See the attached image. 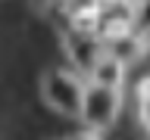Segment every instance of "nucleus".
I'll return each instance as SVG.
<instances>
[{
	"instance_id": "nucleus-1",
	"label": "nucleus",
	"mask_w": 150,
	"mask_h": 140,
	"mask_svg": "<svg viewBox=\"0 0 150 140\" xmlns=\"http://www.w3.org/2000/svg\"><path fill=\"white\" fill-rule=\"evenodd\" d=\"M81 93H84V78L72 69H47L41 75V100L47 109H53L63 118H78Z\"/></svg>"
},
{
	"instance_id": "nucleus-2",
	"label": "nucleus",
	"mask_w": 150,
	"mask_h": 140,
	"mask_svg": "<svg viewBox=\"0 0 150 140\" xmlns=\"http://www.w3.org/2000/svg\"><path fill=\"white\" fill-rule=\"evenodd\" d=\"M122 112V90L112 87H97V84H84L81 93V109L78 121L91 131H106Z\"/></svg>"
},
{
	"instance_id": "nucleus-3",
	"label": "nucleus",
	"mask_w": 150,
	"mask_h": 140,
	"mask_svg": "<svg viewBox=\"0 0 150 140\" xmlns=\"http://www.w3.org/2000/svg\"><path fill=\"white\" fill-rule=\"evenodd\" d=\"M125 75H128V65L122 62L119 56L112 53L110 47L103 50L97 59H94L91 72H88V84H97V87H112V90H122L125 84Z\"/></svg>"
},
{
	"instance_id": "nucleus-4",
	"label": "nucleus",
	"mask_w": 150,
	"mask_h": 140,
	"mask_svg": "<svg viewBox=\"0 0 150 140\" xmlns=\"http://www.w3.org/2000/svg\"><path fill=\"white\" fill-rule=\"evenodd\" d=\"M63 47H66V53H69V59H72L78 75H88L94 59L106 50V44H100L97 37H81V34H72V31L63 34Z\"/></svg>"
},
{
	"instance_id": "nucleus-5",
	"label": "nucleus",
	"mask_w": 150,
	"mask_h": 140,
	"mask_svg": "<svg viewBox=\"0 0 150 140\" xmlns=\"http://www.w3.org/2000/svg\"><path fill=\"white\" fill-rule=\"evenodd\" d=\"M106 47H110L125 65H134L138 59H144V53H147V41H144V34H134V31H128L125 37H119V41H112V44H106Z\"/></svg>"
},
{
	"instance_id": "nucleus-6",
	"label": "nucleus",
	"mask_w": 150,
	"mask_h": 140,
	"mask_svg": "<svg viewBox=\"0 0 150 140\" xmlns=\"http://www.w3.org/2000/svg\"><path fill=\"white\" fill-rule=\"evenodd\" d=\"M100 25V13H81V16H69V31L81 37H97Z\"/></svg>"
},
{
	"instance_id": "nucleus-7",
	"label": "nucleus",
	"mask_w": 150,
	"mask_h": 140,
	"mask_svg": "<svg viewBox=\"0 0 150 140\" xmlns=\"http://www.w3.org/2000/svg\"><path fill=\"white\" fill-rule=\"evenodd\" d=\"M63 13L69 16H81V13H97V0H63Z\"/></svg>"
},
{
	"instance_id": "nucleus-8",
	"label": "nucleus",
	"mask_w": 150,
	"mask_h": 140,
	"mask_svg": "<svg viewBox=\"0 0 150 140\" xmlns=\"http://www.w3.org/2000/svg\"><path fill=\"white\" fill-rule=\"evenodd\" d=\"M138 118L141 125L150 131V97H144V100H138Z\"/></svg>"
},
{
	"instance_id": "nucleus-9",
	"label": "nucleus",
	"mask_w": 150,
	"mask_h": 140,
	"mask_svg": "<svg viewBox=\"0 0 150 140\" xmlns=\"http://www.w3.org/2000/svg\"><path fill=\"white\" fill-rule=\"evenodd\" d=\"M144 97H150V75L138 84V100H144Z\"/></svg>"
},
{
	"instance_id": "nucleus-10",
	"label": "nucleus",
	"mask_w": 150,
	"mask_h": 140,
	"mask_svg": "<svg viewBox=\"0 0 150 140\" xmlns=\"http://www.w3.org/2000/svg\"><path fill=\"white\" fill-rule=\"evenodd\" d=\"M110 3H112V0H97V13H106V9H110Z\"/></svg>"
},
{
	"instance_id": "nucleus-11",
	"label": "nucleus",
	"mask_w": 150,
	"mask_h": 140,
	"mask_svg": "<svg viewBox=\"0 0 150 140\" xmlns=\"http://www.w3.org/2000/svg\"><path fill=\"white\" fill-rule=\"evenodd\" d=\"M141 34H144V41H147V50H150V28H144Z\"/></svg>"
}]
</instances>
